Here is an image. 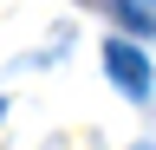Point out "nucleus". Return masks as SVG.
Here are the masks:
<instances>
[{
  "label": "nucleus",
  "mask_w": 156,
  "mask_h": 150,
  "mask_svg": "<svg viewBox=\"0 0 156 150\" xmlns=\"http://www.w3.org/2000/svg\"><path fill=\"white\" fill-rule=\"evenodd\" d=\"M104 72L117 85L130 91V98H150V59L136 46H124V39H104Z\"/></svg>",
  "instance_id": "1"
}]
</instances>
